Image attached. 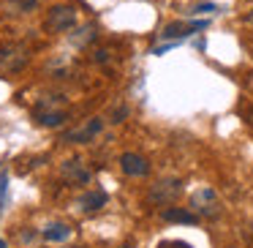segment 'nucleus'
<instances>
[{"instance_id": "15", "label": "nucleus", "mask_w": 253, "mask_h": 248, "mask_svg": "<svg viewBox=\"0 0 253 248\" xmlns=\"http://www.w3.org/2000/svg\"><path fill=\"white\" fill-rule=\"evenodd\" d=\"M155 248H193V246L185 243V240H161Z\"/></svg>"}, {"instance_id": "11", "label": "nucleus", "mask_w": 253, "mask_h": 248, "mask_svg": "<svg viewBox=\"0 0 253 248\" xmlns=\"http://www.w3.org/2000/svg\"><path fill=\"white\" fill-rule=\"evenodd\" d=\"M207 22H191V25H182V22H171V25H166L164 28V39H182V36H188V33H196V30H202Z\"/></svg>"}, {"instance_id": "19", "label": "nucleus", "mask_w": 253, "mask_h": 248, "mask_svg": "<svg viewBox=\"0 0 253 248\" xmlns=\"http://www.w3.org/2000/svg\"><path fill=\"white\" fill-rule=\"evenodd\" d=\"M117 248H136L133 243H123V246H117Z\"/></svg>"}, {"instance_id": "10", "label": "nucleus", "mask_w": 253, "mask_h": 248, "mask_svg": "<svg viewBox=\"0 0 253 248\" xmlns=\"http://www.w3.org/2000/svg\"><path fill=\"white\" fill-rule=\"evenodd\" d=\"M71 226L68 224H63V221H55V224H46L44 229H41V237H44L46 243H63V240H68L71 237Z\"/></svg>"}, {"instance_id": "2", "label": "nucleus", "mask_w": 253, "mask_h": 248, "mask_svg": "<svg viewBox=\"0 0 253 248\" xmlns=\"http://www.w3.org/2000/svg\"><path fill=\"white\" fill-rule=\"evenodd\" d=\"M191 210L199 218H218V215L223 213V202H220L215 188L204 186V188H196V191L191 194Z\"/></svg>"}, {"instance_id": "8", "label": "nucleus", "mask_w": 253, "mask_h": 248, "mask_svg": "<svg viewBox=\"0 0 253 248\" xmlns=\"http://www.w3.org/2000/svg\"><path fill=\"white\" fill-rule=\"evenodd\" d=\"M120 169L128 177H147L150 175V161L139 153H123L120 155Z\"/></svg>"}, {"instance_id": "1", "label": "nucleus", "mask_w": 253, "mask_h": 248, "mask_svg": "<svg viewBox=\"0 0 253 248\" xmlns=\"http://www.w3.org/2000/svg\"><path fill=\"white\" fill-rule=\"evenodd\" d=\"M30 60V47L19 41H6L0 44V74H17L28 66Z\"/></svg>"}, {"instance_id": "17", "label": "nucleus", "mask_w": 253, "mask_h": 248, "mask_svg": "<svg viewBox=\"0 0 253 248\" xmlns=\"http://www.w3.org/2000/svg\"><path fill=\"white\" fill-rule=\"evenodd\" d=\"M245 120H248V126H251V128H253V106H251V109H248V112H245Z\"/></svg>"}, {"instance_id": "18", "label": "nucleus", "mask_w": 253, "mask_h": 248, "mask_svg": "<svg viewBox=\"0 0 253 248\" xmlns=\"http://www.w3.org/2000/svg\"><path fill=\"white\" fill-rule=\"evenodd\" d=\"M245 22H248V25H253V8H251V11L245 14Z\"/></svg>"}, {"instance_id": "12", "label": "nucleus", "mask_w": 253, "mask_h": 248, "mask_svg": "<svg viewBox=\"0 0 253 248\" xmlns=\"http://www.w3.org/2000/svg\"><path fill=\"white\" fill-rule=\"evenodd\" d=\"M77 204H79V210H82V213H95V210H101L106 204V194L104 191H87Z\"/></svg>"}, {"instance_id": "5", "label": "nucleus", "mask_w": 253, "mask_h": 248, "mask_svg": "<svg viewBox=\"0 0 253 248\" xmlns=\"http://www.w3.org/2000/svg\"><path fill=\"white\" fill-rule=\"evenodd\" d=\"M60 175L71 186H90L93 183V166L82 158H66L60 164Z\"/></svg>"}, {"instance_id": "16", "label": "nucleus", "mask_w": 253, "mask_h": 248, "mask_svg": "<svg viewBox=\"0 0 253 248\" xmlns=\"http://www.w3.org/2000/svg\"><path fill=\"white\" fill-rule=\"evenodd\" d=\"M93 60L95 63H106V60H109V52H106V50H95L93 52Z\"/></svg>"}, {"instance_id": "9", "label": "nucleus", "mask_w": 253, "mask_h": 248, "mask_svg": "<svg viewBox=\"0 0 253 248\" xmlns=\"http://www.w3.org/2000/svg\"><path fill=\"white\" fill-rule=\"evenodd\" d=\"M161 218L169 221V224H196L199 215L193 213V210H185V207H164V213H161Z\"/></svg>"}, {"instance_id": "7", "label": "nucleus", "mask_w": 253, "mask_h": 248, "mask_svg": "<svg viewBox=\"0 0 253 248\" xmlns=\"http://www.w3.org/2000/svg\"><path fill=\"white\" fill-rule=\"evenodd\" d=\"M33 117H36V123L44 126V128H57V126H63V120H66V109H63V104L52 106V101H39Z\"/></svg>"}, {"instance_id": "3", "label": "nucleus", "mask_w": 253, "mask_h": 248, "mask_svg": "<svg viewBox=\"0 0 253 248\" xmlns=\"http://www.w3.org/2000/svg\"><path fill=\"white\" fill-rule=\"evenodd\" d=\"M180 197H182V180L180 177H158L147 191V199L153 204H161V207L174 204Z\"/></svg>"}, {"instance_id": "20", "label": "nucleus", "mask_w": 253, "mask_h": 248, "mask_svg": "<svg viewBox=\"0 0 253 248\" xmlns=\"http://www.w3.org/2000/svg\"><path fill=\"white\" fill-rule=\"evenodd\" d=\"M0 248H6V243H3V240H0Z\"/></svg>"}, {"instance_id": "13", "label": "nucleus", "mask_w": 253, "mask_h": 248, "mask_svg": "<svg viewBox=\"0 0 253 248\" xmlns=\"http://www.w3.org/2000/svg\"><path fill=\"white\" fill-rule=\"evenodd\" d=\"M68 39H71L74 47H87V44H93V41H95V25H82V28H79L77 33H71Z\"/></svg>"}, {"instance_id": "6", "label": "nucleus", "mask_w": 253, "mask_h": 248, "mask_svg": "<svg viewBox=\"0 0 253 248\" xmlns=\"http://www.w3.org/2000/svg\"><path fill=\"white\" fill-rule=\"evenodd\" d=\"M101 131H104V120H101V117H90V120H84L79 128H71V131L63 134V142L87 145V142H93Z\"/></svg>"}, {"instance_id": "14", "label": "nucleus", "mask_w": 253, "mask_h": 248, "mask_svg": "<svg viewBox=\"0 0 253 248\" xmlns=\"http://www.w3.org/2000/svg\"><path fill=\"white\" fill-rule=\"evenodd\" d=\"M39 6V0H8V14H30Z\"/></svg>"}, {"instance_id": "4", "label": "nucleus", "mask_w": 253, "mask_h": 248, "mask_svg": "<svg viewBox=\"0 0 253 248\" xmlns=\"http://www.w3.org/2000/svg\"><path fill=\"white\" fill-rule=\"evenodd\" d=\"M74 25H77V8L66 6V3L52 6L49 11H46V17H44V30L46 33H55V36L74 30Z\"/></svg>"}]
</instances>
